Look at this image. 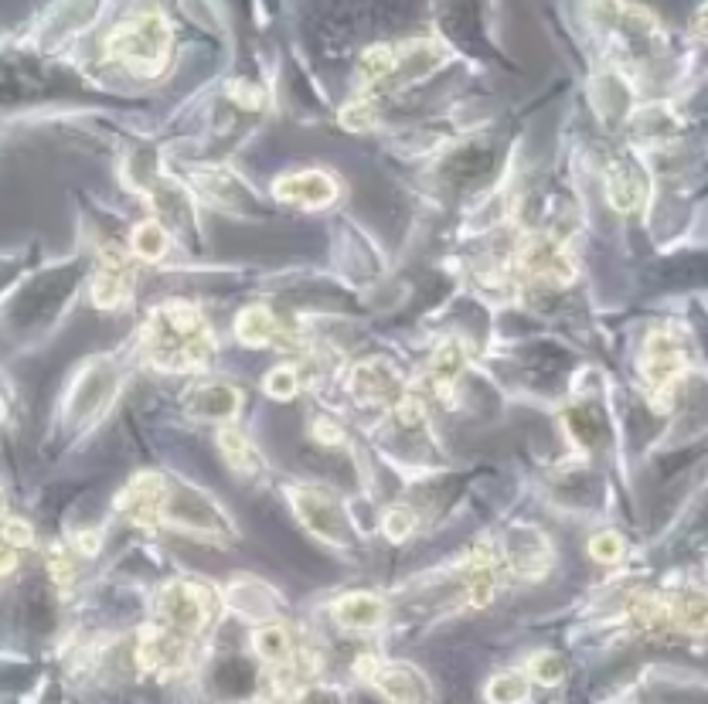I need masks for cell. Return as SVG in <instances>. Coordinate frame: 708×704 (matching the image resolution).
<instances>
[{
  "label": "cell",
  "mask_w": 708,
  "mask_h": 704,
  "mask_svg": "<svg viewBox=\"0 0 708 704\" xmlns=\"http://www.w3.org/2000/svg\"><path fill=\"white\" fill-rule=\"evenodd\" d=\"M225 602L235 609L239 616L246 619H256V623H273V613L276 606H280V599H276V592L263 585L259 579H239L229 585V592H225Z\"/></svg>",
  "instance_id": "obj_21"
},
{
  "label": "cell",
  "mask_w": 708,
  "mask_h": 704,
  "mask_svg": "<svg viewBox=\"0 0 708 704\" xmlns=\"http://www.w3.org/2000/svg\"><path fill=\"white\" fill-rule=\"evenodd\" d=\"M252 704H276V701H252Z\"/></svg>",
  "instance_id": "obj_42"
},
{
  "label": "cell",
  "mask_w": 708,
  "mask_h": 704,
  "mask_svg": "<svg viewBox=\"0 0 708 704\" xmlns=\"http://www.w3.org/2000/svg\"><path fill=\"white\" fill-rule=\"evenodd\" d=\"M72 548L79 551V555H86V558L99 555V548H103V541H99V531H79V534H75V545Z\"/></svg>",
  "instance_id": "obj_38"
},
{
  "label": "cell",
  "mask_w": 708,
  "mask_h": 704,
  "mask_svg": "<svg viewBox=\"0 0 708 704\" xmlns=\"http://www.w3.org/2000/svg\"><path fill=\"white\" fill-rule=\"evenodd\" d=\"M528 681H535V684H545V687H555V684H562L566 681V674H569V664H566V657H559V653H552V650H538L535 657L528 660Z\"/></svg>",
  "instance_id": "obj_27"
},
{
  "label": "cell",
  "mask_w": 708,
  "mask_h": 704,
  "mask_svg": "<svg viewBox=\"0 0 708 704\" xmlns=\"http://www.w3.org/2000/svg\"><path fill=\"white\" fill-rule=\"evenodd\" d=\"M412 531H416V514H412L409 507H392V511L385 514L382 534L389 541H406Z\"/></svg>",
  "instance_id": "obj_31"
},
{
  "label": "cell",
  "mask_w": 708,
  "mask_h": 704,
  "mask_svg": "<svg viewBox=\"0 0 708 704\" xmlns=\"http://www.w3.org/2000/svg\"><path fill=\"white\" fill-rule=\"evenodd\" d=\"M4 517H7V514H4V494H0V521H4Z\"/></svg>",
  "instance_id": "obj_41"
},
{
  "label": "cell",
  "mask_w": 708,
  "mask_h": 704,
  "mask_svg": "<svg viewBox=\"0 0 708 704\" xmlns=\"http://www.w3.org/2000/svg\"><path fill=\"white\" fill-rule=\"evenodd\" d=\"M188 415L201 422H229L242 409V392L229 381H195L188 392L181 395Z\"/></svg>",
  "instance_id": "obj_14"
},
{
  "label": "cell",
  "mask_w": 708,
  "mask_h": 704,
  "mask_svg": "<svg viewBox=\"0 0 708 704\" xmlns=\"http://www.w3.org/2000/svg\"><path fill=\"white\" fill-rule=\"evenodd\" d=\"M314 439L317 443H324V446H341L348 436H344V429L337 426L334 419H317L314 422Z\"/></svg>",
  "instance_id": "obj_35"
},
{
  "label": "cell",
  "mask_w": 708,
  "mask_h": 704,
  "mask_svg": "<svg viewBox=\"0 0 708 704\" xmlns=\"http://www.w3.org/2000/svg\"><path fill=\"white\" fill-rule=\"evenodd\" d=\"M160 528H174L181 534L201 541H225L235 538L232 521L225 517L222 504L212 500L205 490L188 487V483L167 477V494L164 507H160Z\"/></svg>",
  "instance_id": "obj_3"
},
{
  "label": "cell",
  "mask_w": 708,
  "mask_h": 704,
  "mask_svg": "<svg viewBox=\"0 0 708 704\" xmlns=\"http://www.w3.org/2000/svg\"><path fill=\"white\" fill-rule=\"evenodd\" d=\"M300 368H293V364H276L273 371H266L263 378V388L269 398H280V402H290V398L300 395L303 381H300Z\"/></svg>",
  "instance_id": "obj_28"
},
{
  "label": "cell",
  "mask_w": 708,
  "mask_h": 704,
  "mask_svg": "<svg viewBox=\"0 0 708 704\" xmlns=\"http://www.w3.org/2000/svg\"><path fill=\"white\" fill-rule=\"evenodd\" d=\"M171 24L160 11H143L133 21H123L109 31L106 52L113 62H120L130 75L157 79L167 69L171 58Z\"/></svg>",
  "instance_id": "obj_2"
},
{
  "label": "cell",
  "mask_w": 708,
  "mask_h": 704,
  "mask_svg": "<svg viewBox=\"0 0 708 704\" xmlns=\"http://www.w3.org/2000/svg\"><path fill=\"white\" fill-rule=\"evenodd\" d=\"M218 613V596L198 579H171L157 592V623L177 633L181 640L195 643L212 626Z\"/></svg>",
  "instance_id": "obj_4"
},
{
  "label": "cell",
  "mask_w": 708,
  "mask_h": 704,
  "mask_svg": "<svg viewBox=\"0 0 708 704\" xmlns=\"http://www.w3.org/2000/svg\"><path fill=\"white\" fill-rule=\"evenodd\" d=\"M252 650H256V657L273 670L300 667V653H297V647H293V633L286 630L280 619H273V623H259L256 630H252Z\"/></svg>",
  "instance_id": "obj_20"
},
{
  "label": "cell",
  "mask_w": 708,
  "mask_h": 704,
  "mask_svg": "<svg viewBox=\"0 0 708 704\" xmlns=\"http://www.w3.org/2000/svg\"><path fill=\"white\" fill-rule=\"evenodd\" d=\"M606 201L617 211H634L644 201V181L623 164H613L606 171Z\"/></svg>",
  "instance_id": "obj_25"
},
{
  "label": "cell",
  "mask_w": 708,
  "mask_h": 704,
  "mask_svg": "<svg viewBox=\"0 0 708 704\" xmlns=\"http://www.w3.org/2000/svg\"><path fill=\"white\" fill-rule=\"evenodd\" d=\"M640 375L651 392V402L657 409H668L674 385L685 375V347L671 327H657L647 334L644 351H640Z\"/></svg>",
  "instance_id": "obj_5"
},
{
  "label": "cell",
  "mask_w": 708,
  "mask_h": 704,
  "mask_svg": "<svg viewBox=\"0 0 708 704\" xmlns=\"http://www.w3.org/2000/svg\"><path fill=\"white\" fill-rule=\"evenodd\" d=\"M133 286H137V266H133L130 252L116 249V245L99 252V266L92 276V303L99 310H120L130 303Z\"/></svg>",
  "instance_id": "obj_10"
},
{
  "label": "cell",
  "mask_w": 708,
  "mask_h": 704,
  "mask_svg": "<svg viewBox=\"0 0 708 704\" xmlns=\"http://www.w3.org/2000/svg\"><path fill=\"white\" fill-rule=\"evenodd\" d=\"M671 606V626L681 633H708V592L688 589L681 596L668 599Z\"/></svg>",
  "instance_id": "obj_23"
},
{
  "label": "cell",
  "mask_w": 708,
  "mask_h": 704,
  "mask_svg": "<svg viewBox=\"0 0 708 704\" xmlns=\"http://www.w3.org/2000/svg\"><path fill=\"white\" fill-rule=\"evenodd\" d=\"M501 565H508L514 575L521 579H542L552 565V545L545 534L538 531H528V528H518L514 541H508L504 548V558Z\"/></svg>",
  "instance_id": "obj_16"
},
{
  "label": "cell",
  "mask_w": 708,
  "mask_h": 704,
  "mask_svg": "<svg viewBox=\"0 0 708 704\" xmlns=\"http://www.w3.org/2000/svg\"><path fill=\"white\" fill-rule=\"evenodd\" d=\"M0 538H4L11 548H28L31 541H35V528H31L24 517H11V514H7L4 521H0Z\"/></svg>",
  "instance_id": "obj_33"
},
{
  "label": "cell",
  "mask_w": 708,
  "mask_h": 704,
  "mask_svg": "<svg viewBox=\"0 0 708 704\" xmlns=\"http://www.w3.org/2000/svg\"><path fill=\"white\" fill-rule=\"evenodd\" d=\"M48 572H52V579L55 585H72L75 579V565H72V558H69V551L65 548H48Z\"/></svg>",
  "instance_id": "obj_34"
},
{
  "label": "cell",
  "mask_w": 708,
  "mask_h": 704,
  "mask_svg": "<svg viewBox=\"0 0 708 704\" xmlns=\"http://www.w3.org/2000/svg\"><path fill=\"white\" fill-rule=\"evenodd\" d=\"M215 443H218V453H222L225 463H229V470H235L239 477H256V473H263V460H259L256 446L246 439V432L225 426V429H218Z\"/></svg>",
  "instance_id": "obj_22"
},
{
  "label": "cell",
  "mask_w": 708,
  "mask_h": 704,
  "mask_svg": "<svg viewBox=\"0 0 708 704\" xmlns=\"http://www.w3.org/2000/svg\"><path fill=\"white\" fill-rule=\"evenodd\" d=\"M286 494H290V504H293V511H297L300 524L314 534V538H320L324 545H334V548L351 545L354 528H351L348 514H344V507L337 504L327 490L303 483V487H290Z\"/></svg>",
  "instance_id": "obj_7"
},
{
  "label": "cell",
  "mask_w": 708,
  "mask_h": 704,
  "mask_svg": "<svg viewBox=\"0 0 708 704\" xmlns=\"http://www.w3.org/2000/svg\"><path fill=\"white\" fill-rule=\"evenodd\" d=\"M191 643L160 623H147L137 636V664L147 674H181L191 664Z\"/></svg>",
  "instance_id": "obj_11"
},
{
  "label": "cell",
  "mask_w": 708,
  "mask_h": 704,
  "mask_svg": "<svg viewBox=\"0 0 708 704\" xmlns=\"http://www.w3.org/2000/svg\"><path fill=\"white\" fill-rule=\"evenodd\" d=\"M341 126H348L354 133H365L375 126V106L368 99H358V103H348L341 113Z\"/></svg>",
  "instance_id": "obj_32"
},
{
  "label": "cell",
  "mask_w": 708,
  "mask_h": 704,
  "mask_svg": "<svg viewBox=\"0 0 708 704\" xmlns=\"http://www.w3.org/2000/svg\"><path fill=\"white\" fill-rule=\"evenodd\" d=\"M293 704H341L337 691H327V687H307V691L297 694Z\"/></svg>",
  "instance_id": "obj_37"
},
{
  "label": "cell",
  "mask_w": 708,
  "mask_h": 704,
  "mask_svg": "<svg viewBox=\"0 0 708 704\" xmlns=\"http://www.w3.org/2000/svg\"><path fill=\"white\" fill-rule=\"evenodd\" d=\"M348 392L365 409H395V402L409 392V385L389 358H368L351 368Z\"/></svg>",
  "instance_id": "obj_9"
},
{
  "label": "cell",
  "mask_w": 708,
  "mask_h": 704,
  "mask_svg": "<svg viewBox=\"0 0 708 704\" xmlns=\"http://www.w3.org/2000/svg\"><path fill=\"white\" fill-rule=\"evenodd\" d=\"M171 249V232H167L164 222L157 218H143V222L133 225L130 232V256H137L143 262H160Z\"/></svg>",
  "instance_id": "obj_24"
},
{
  "label": "cell",
  "mask_w": 708,
  "mask_h": 704,
  "mask_svg": "<svg viewBox=\"0 0 708 704\" xmlns=\"http://www.w3.org/2000/svg\"><path fill=\"white\" fill-rule=\"evenodd\" d=\"M331 616L337 626H344V630L368 633L385 623L389 609H385V599L378 596V592L358 589V592H344V596H337L331 602Z\"/></svg>",
  "instance_id": "obj_17"
},
{
  "label": "cell",
  "mask_w": 708,
  "mask_h": 704,
  "mask_svg": "<svg viewBox=\"0 0 708 704\" xmlns=\"http://www.w3.org/2000/svg\"><path fill=\"white\" fill-rule=\"evenodd\" d=\"M273 194L283 201V205H293L303 211H320V208L334 205L337 194H341V184H337L334 174L307 167V171H293V174L276 177Z\"/></svg>",
  "instance_id": "obj_13"
},
{
  "label": "cell",
  "mask_w": 708,
  "mask_h": 704,
  "mask_svg": "<svg viewBox=\"0 0 708 704\" xmlns=\"http://www.w3.org/2000/svg\"><path fill=\"white\" fill-rule=\"evenodd\" d=\"M463 368H467V344L460 337H450L429 354V364H426V388L436 395H450L453 385L460 381Z\"/></svg>",
  "instance_id": "obj_19"
},
{
  "label": "cell",
  "mask_w": 708,
  "mask_h": 704,
  "mask_svg": "<svg viewBox=\"0 0 708 704\" xmlns=\"http://www.w3.org/2000/svg\"><path fill=\"white\" fill-rule=\"evenodd\" d=\"M698 35H702V38H708V7H702V11H698Z\"/></svg>",
  "instance_id": "obj_40"
},
{
  "label": "cell",
  "mask_w": 708,
  "mask_h": 704,
  "mask_svg": "<svg viewBox=\"0 0 708 704\" xmlns=\"http://www.w3.org/2000/svg\"><path fill=\"white\" fill-rule=\"evenodd\" d=\"M14 568H18V548H11L4 538H0V579H4V575H11Z\"/></svg>",
  "instance_id": "obj_39"
},
{
  "label": "cell",
  "mask_w": 708,
  "mask_h": 704,
  "mask_svg": "<svg viewBox=\"0 0 708 704\" xmlns=\"http://www.w3.org/2000/svg\"><path fill=\"white\" fill-rule=\"evenodd\" d=\"M623 551H627V545H623L617 531H596L593 538H589V558L600 565H617Z\"/></svg>",
  "instance_id": "obj_29"
},
{
  "label": "cell",
  "mask_w": 708,
  "mask_h": 704,
  "mask_svg": "<svg viewBox=\"0 0 708 704\" xmlns=\"http://www.w3.org/2000/svg\"><path fill=\"white\" fill-rule=\"evenodd\" d=\"M514 266L525 279L549 286V290L572 286V279H576V256H572L569 242L555 239V235H528L514 256Z\"/></svg>",
  "instance_id": "obj_6"
},
{
  "label": "cell",
  "mask_w": 708,
  "mask_h": 704,
  "mask_svg": "<svg viewBox=\"0 0 708 704\" xmlns=\"http://www.w3.org/2000/svg\"><path fill=\"white\" fill-rule=\"evenodd\" d=\"M164 494H167V473L157 470H143L137 473L130 483L123 487L120 500V514L130 524H137L143 531H157L160 528V507H164Z\"/></svg>",
  "instance_id": "obj_12"
},
{
  "label": "cell",
  "mask_w": 708,
  "mask_h": 704,
  "mask_svg": "<svg viewBox=\"0 0 708 704\" xmlns=\"http://www.w3.org/2000/svg\"><path fill=\"white\" fill-rule=\"evenodd\" d=\"M463 596L474 609H484L491 606L494 596H497V582H501V558L494 555L491 548H474L463 562Z\"/></svg>",
  "instance_id": "obj_15"
},
{
  "label": "cell",
  "mask_w": 708,
  "mask_h": 704,
  "mask_svg": "<svg viewBox=\"0 0 708 704\" xmlns=\"http://www.w3.org/2000/svg\"><path fill=\"white\" fill-rule=\"evenodd\" d=\"M531 691L528 674H518V670H508V674L491 677V684L484 687V698L491 704H525Z\"/></svg>",
  "instance_id": "obj_26"
},
{
  "label": "cell",
  "mask_w": 708,
  "mask_h": 704,
  "mask_svg": "<svg viewBox=\"0 0 708 704\" xmlns=\"http://www.w3.org/2000/svg\"><path fill=\"white\" fill-rule=\"evenodd\" d=\"M235 337H239L246 347H286L290 344V334L280 324L273 310L263 307V303H252V307L235 313Z\"/></svg>",
  "instance_id": "obj_18"
},
{
  "label": "cell",
  "mask_w": 708,
  "mask_h": 704,
  "mask_svg": "<svg viewBox=\"0 0 708 704\" xmlns=\"http://www.w3.org/2000/svg\"><path fill=\"white\" fill-rule=\"evenodd\" d=\"M140 347L147 361L167 375H191L201 371L215 354V330L195 303L171 300L160 303L143 324Z\"/></svg>",
  "instance_id": "obj_1"
},
{
  "label": "cell",
  "mask_w": 708,
  "mask_h": 704,
  "mask_svg": "<svg viewBox=\"0 0 708 704\" xmlns=\"http://www.w3.org/2000/svg\"><path fill=\"white\" fill-rule=\"evenodd\" d=\"M232 96L239 99L242 109H259V106H263V92H259L256 86H249V82H235Z\"/></svg>",
  "instance_id": "obj_36"
},
{
  "label": "cell",
  "mask_w": 708,
  "mask_h": 704,
  "mask_svg": "<svg viewBox=\"0 0 708 704\" xmlns=\"http://www.w3.org/2000/svg\"><path fill=\"white\" fill-rule=\"evenodd\" d=\"M358 674L365 684H372L389 704H429L433 691L429 681L419 674L416 667L399 664V660H378V657H361Z\"/></svg>",
  "instance_id": "obj_8"
},
{
  "label": "cell",
  "mask_w": 708,
  "mask_h": 704,
  "mask_svg": "<svg viewBox=\"0 0 708 704\" xmlns=\"http://www.w3.org/2000/svg\"><path fill=\"white\" fill-rule=\"evenodd\" d=\"M395 422H402L406 429H416V426H423L426 422V398L423 395H416V392H406L395 402Z\"/></svg>",
  "instance_id": "obj_30"
}]
</instances>
